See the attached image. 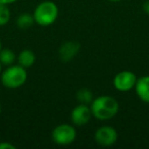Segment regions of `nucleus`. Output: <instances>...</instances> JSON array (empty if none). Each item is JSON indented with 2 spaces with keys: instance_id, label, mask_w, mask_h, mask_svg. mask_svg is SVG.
<instances>
[{
  "instance_id": "nucleus-1",
  "label": "nucleus",
  "mask_w": 149,
  "mask_h": 149,
  "mask_svg": "<svg viewBox=\"0 0 149 149\" xmlns=\"http://www.w3.org/2000/svg\"><path fill=\"white\" fill-rule=\"evenodd\" d=\"M92 116L99 120H108L118 114L120 104L114 97L109 95H102L96 97L91 102Z\"/></svg>"
},
{
  "instance_id": "nucleus-2",
  "label": "nucleus",
  "mask_w": 149,
  "mask_h": 149,
  "mask_svg": "<svg viewBox=\"0 0 149 149\" xmlns=\"http://www.w3.org/2000/svg\"><path fill=\"white\" fill-rule=\"evenodd\" d=\"M0 77H1V83L4 87L8 89H17L27 82V68H23L19 64L15 65L11 64L7 66L4 70H2Z\"/></svg>"
},
{
  "instance_id": "nucleus-3",
  "label": "nucleus",
  "mask_w": 149,
  "mask_h": 149,
  "mask_svg": "<svg viewBox=\"0 0 149 149\" xmlns=\"http://www.w3.org/2000/svg\"><path fill=\"white\" fill-rule=\"evenodd\" d=\"M33 17L35 23L41 27L51 26L58 17V7L52 1H43L36 6Z\"/></svg>"
},
{
  "instance_id": "nucleus-4",
  "label": "nucleus",
  "mask_w": 149,
  "mask_h": 149,
  "mask_svg": "<svg viewBox=\"0 0 149 149\" xmlns=\"http://www.w3.org/2000/svg\"><path fill=\"white\" fill-rule=\"evenodd\" d=\"M51 138L55 144L60 145V146H66L74 142L77 138V131L72 125H58L52 131Z\"/></svg>"
},
{
  "instance_id": "nucleus-5",
  "label": "nucleus",
  "mask_w": 149,
  "mask_h": 149,
  "mask_svg": "<svg viewBox=\"0 0 149 149\" xmlns=\"http://www.w3.org/2000/svg\"><path fill=\"white\" fill-rule=\"evenodd\" d=\"M137 77L130 70H123L114 76L113 87L120 92H129L135 88Z\"/></svg>"
},
{
  "instance_id": "nucleus-6",
  "label": "nucleus",
  "mask_w": 149,
  "mask_h": 149,
  "mask_svg": "<svg viewBox=\"0 0 149 149\" xmlns=\"http://www.w3.org/2000/svg\"><path fill=\"white\" fill-rule=\"evenodd\" d=\"M96 143L100 146L109 147L116 144L118 141V132L114 128L109 126H103L97 129L94 135Z\"/></svg>"
},
{
  "instance_id": "nucleus-7",
  "label": "nucleus",
  "mask_w": 149,
  "mask_h": 149,
  "mask_svg": "<svg viewBox=\"0 0 149 149\" xmlns=\"http://www.w3.org/2000/svg\"><path fill=\"white\" fill-rule=\"evenodd\" d=\"M92 118L91 108L88 104L80 103L74 109L72 110L70 113V120L74 126L82 127L87 125L90 122Z\"/></svg>"
},
{
  "instance_id": "nucleus-8",
  "label": "nucleus",
  "mask_w": 149,
  "mask_h": 149,
  "mask_svg": "<svg viewBox=\"0 0 149 149\" xmlns=\"http://www.w3.org/2000/svg\"><path fill=\"white\" fill-rule=\"evenodd\" d=\"M81 48L80 44L74 41L64 42L58 49V56L62 61H70L74 56L79 53V50Z\"/></svg>"
},
{
  "instance_id": "nucleus-9",
  "label": "nucleus",
  "mask_w": 149,
  "mask_h": 149,
  "mask_svg": "<svg viewBox=\"0 0 149 149\" xmlns=\"http://www.w3.org/2000/svg\"><path fill=\"white\" fill-rule=\"evenodd\" d=\"M135 91L141 101L149 103V76H142L137 79Z\"/></svg>"
},
{
  "instance_id": "nucleus-10",
  "label": "nucleus",
  "mask_w": 149,
  "mask_h": 149,
  "mask_svg": "<svg viewBox=\"0 0 149 149\" xmlns=\"http://www.w3.org/2000/svg\"><path fill=\"white\" fill-rule=\"evenodd\" d=\"M35 61H36V55L30 49L23 50L19 54V56H17V62H19V64L25 68H31L35 63Z\"/></svg>"
},
{
  "instance_id": "nucleus-11",
  "label": "nucleus",
  "mask_w": 149,
  "mask_h": 149,
  "mask_svg": "<svg viewBox=\"0 0 149 149\" xmlns=\"http://www.w3.org/2000/svg\"><path fill=\"white\" fill-rule=\"evenodd\" d=\"M35 23L34 17L30 13H22L17 19V25L19 29H29Z\"/></svg>"
},
{
  "instance_id": "nucleus-12",
  "label": "nucleus",
  "mask_w": 149,
  "mask_h": 149,
  "mask_svg": "<svg viewBox=\"0 0 149 149\" xmlns=\"http://www.w3.org/2000/svg\"><path fill=\"white\" fill-rule=\"evenodd\" d=\"M78 101L80 103L83 104H91L93 98V94H92L91 90L87 89V88H82V89L78 90L77 94H76Z\"/></svg>"
},
{
  "instance_id": "nucleus-13",
  "label": "nucleus",
  "mask_w": 149,
  "mask_h": 149,
  "mask_svg": "<svg viewBox=\"0 0 149 149\" xmlns=\"http://www.w3.org/2000/svg\"><path fill=\"white\" fill-rule=\"evenodd\" d=\"M15 60V54L10 49H1L0 51V62L2 65H11Z\"/></svg>"
},
{
  "instance_id": "nucleus-14",
  "label": "nucleus",
  "mask_w": 149,
  "mask_h": 149,
  "mask_svg": "<svg viewBox=\"0 0 149 149\" xmlns=\"http://www.w3.org/2000/svg\"><path fill=\"white\" fill-rule=\"evenodd\" d=\"M10 19V10L5 4H0V27L7 25Z\"/></svg>"
},
{
  "instance_id": "nucleus-15",
  "label": "nucleus",
  "mask_w": 149,
  "mask_h": 149,
  "mask_svg": "<svg viewBox=\"0 0 149 149\" xmlns=\"http://www.w3.org/2000/svg\"><path fill=\"white\" fill-rule=\"evenodd\" d=\"M17 147L9 142H0V149H15Z\"/></svg>"
},
{
  "instance_id": "nucleus-16",
  "label": "nucleus",
  "mask_w": 149,
  "mask_h": 149,
  "mask_svg": "<svg viewBox=\"0 0 149 149\" xmlns=\"http://www.w3.org/2000/svg\"><path fill=\"white\" fill-rule=\"evenodd\" d=\"M17 0H0V4H5V5H9L13 4V3L17 2Z\"/></svg>"
},
{
  "instance_id": "nucleus-17",
  "label": "nucleus",
  "mask_w": 149,
  "mask_h": 149,
  "mask_svg": "<svg viewBox=\"0 0 149 149\" xmlns=\"http://www.w3.org/2000/svg\"><path fill=\"white\" fill-rule=\"evenodd\" d=\"M143 8H144L145 13H148V15H149V0L147 1V2L144 3V5H143Z\"/></svg>"
},
{
  "instance_id": "nucleus-18",
  "label": "nucleus",
  "mask_w": 149,
  "mask_h": 149,
  "mask_svg": "<svg viewBox=\"0 0 149 149\" xmlns=\"http://www.w3.org/2000/svg\"><path fill=\"white\" fill-rule=\"evenodd\" d=\"M1 72H2V63L0 62V74H1Z\"/></svg>"
},
{
  "instance_id": "nucleus-19",
  "label": "nucleus",
  "mask_w": 149,
  "mask_h": 149,
  "mask_svg": "<svg viewBox=\"0 0 149 149\" xmlns=\"http://www.w3.org/2000/svg\"><path fill=\"white\" fill-rule=\"evenodd\" d=\"M109 1H111V2H118L120 0H109Z\"/></svg>"
},
{
  "instance_id": "nucleus-20",
  "label": "nucleus",
  "mask_w": 149,
  "mask_h": 149,
  "mask_svg": "<svg viewBox=\"0 0 149 149\" xmlns=\"http://www.w3.org/2000/svg\"><path fill=\"white\" fill-rule=\"evenodd\" d=\"M2 49V43H1V40H0V51Z\"/></svg>"
},
{
  "instance_id": "nucleus-21",
  "label": "nucleus",
  "mask_w": 149,
  "mask_h": 149,
  "mask_svg": "<svg viewBox=\"0 0 149 149\" xmlns=\"http://www.w3.org/2000/svg\"><path fill=\"white\" fill-rule=\"evenodd\" d=\"M0 114H1V104H0Z\"/></svg>"
}]
</instances>
